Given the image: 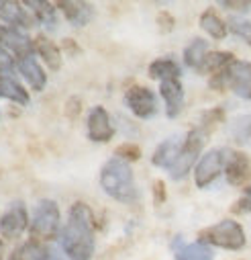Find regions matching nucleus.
I'll use <instances>...</instances> for the list:
<instances>
[{"instance_id": "f257e3e1", "label": "nucleus", "mask_w": 251, "mask_h": 260, "mask_svg": "<svg viewBox=\"0 0 251 260\" xmlns=\"http://www.w3.org/2000/svg\"><path fill=\"white\" fill-rule=\"evenodd\" d=\"M94 230L96 221L90 205L84 201H76L70 207L68 221L61 225L59 232V246L64 254L70 260H92L96 250Z\"/></svg>"}, {"instance_id": "f03ea898", "label": "nucleus", "mask_w": 251, "mask_h": 260, "mask_svg": "<svg viewBox=\"0 0 251 260\" xmlns=\"http://www.w3.org/2000/svg\"><path fill=\"white\" fill-rule=\"evenodd\" d=\"M100 186L108 197L120 203H133L139 197L131 164L118 158H110L100 168Z\"/></svg>"}, {"instance_id": "7ed1b4c3", "label": "nucleus", "mask_w": 251, "mask_h": 260, "mask_svg": "<svg viewBox=\"0 0 251 260\" xmlns=\"http://www.w3.org/2000/svg\"><path fill=\"white\" fill-rule=\"evenodd\" d=\"M61 232V213L53 199H41L35 207L31 225H29V240L45 242L59 238Z\"/></svg>"}, {"instance_id": "20e7f679", "label": "nucleus", "mask_w": 251, "mask_h": 260, "mask_svg": "<svg viewBox=\"0 0 251 260\" xmlns=\"http://www.w3.org/2000/svg\"><path fill=\"white\" fill-rule=\"evenodd\" d=\"M208 86L215 90H233L237 96L251 101V63L235 59L223 72L211 76Z\"/></svg>"}, {"instance_id": "39448f33", "label": "nucleus", "mask_w": 251, "mask_h": 260, "mask_svg": "<svg viewBox=\"0 0 251 260\" xmlns=\"http://www.w3.org/2000/svg\"><path fill=\"white\" fill-rule=\"evenodd\" d=\"M198 242L206 246H217L223 250H241L245 248V230L235 219H223L217 225H211L202 232H198Z\"/></svg>"}, {"instance_id": "423d86ee", "label": "nucleus", "mask_w": 251, "mask_h": 260, "mask_svg": "<svg viewBox=\"0 0 251 260\" xmlns=\"http://www.w3.org/2000/svg\"><path fill=\"white\" fill-rule=\"evenodd\" d=\"M204 142H206V134H202L198 127L190 129L184 138V148L176 160V164L170 168V176L174 180H182L188 172L192 170V166L198 164L200 160V152L204 148Z\"/></svg>"}, {"instance_id": "0eeeda50", "label": "nucleus", "mask_w": 251, "mask_h": 260, "mask_svg": "<svg viewBox=\"0 0 251 260\" xmlns=\"http://www.w3.org/2000/svg\"><path fill=\"white\" fill-rule=\"evenodd\" d=\"M227 148H215L200 156L198 164L194 166V182L198 188L211 186L223 172H225Z\"/></svg>"}, {"instance_id": "6e6552de", "label": "nucleus", "mask_w": 251, "mask_h": 260, "mask_svg": "<svg viewBox=\"0 0 251 260\" xmlns=\"http://www.w3.org/2000/svg\"><path fill=\"white\" fill-rule=\"evenodd\" d=\"M86 129H88V140L94 144H108L116 134L112 119L102 105H96L88 111Z\"/></svg>"}, {"instance_id": "1a4fd4ad", "label": "nucleus", "mask_w": 251, "mask_h": 260, "mask_svg": "<svg viewBox=\"0 0 251 260\" xmlns=\"http://www.w3.org/2000/svg\"><path fill=\"white\" fill-rule=\"evenodd\" d=\"M124 105L129 107V111L139 117V119H151L157 113V99L155 92L147 86H131L124 92Z\"/></svg>"}, {"instance_id": "9d476101", "label": "nucleus", "mask_w": 251, "mask_h": 260, "mask_svg": "<svg viewBox=\"0 0 251 260\" xmlns=\"http://www.w3.org/2000/svg\"><path fill=\"white\" fill-rule=\"evenodd\" d=\"M31 225L25 203H13L11 209L0 217V234L7 240H19Z\"/></svg>"}, {"instance_id": "9b49d317", "label": "nucleus", "mask_w": 251, "mask_h": 260, "mask_svg": "<svg viewBox=\"0 0 251 260\" xmlns=\"http://www.w3.org/2000/svg\"><path fill=\"white\" fill-rule=\"evenodd\" d=\"M0 21L7 27H17L23 31H29L35 27V17L25 9L23 3H15V0H0Z\"/></svg>"}, {"instance_id": "f8f14e48", "label": "nucleus", "mask_w": 251, "mask_h": 260, "mask_svg": "<svg viewBox=\"0 0 251 260\" xmlns=\"http://www.w3.org/2000/svg\"><path fill=\"white\" fill-rule=\"evenodd\" d=\"M251 174V166H249V158L237 150L227 148V160H225V176L229 180V184L233 186H241Z\"/></svg>"}, {"instance_id": "ddd939ff", "label": "nucleus", "mask_w": 251, "mask_h": 260, "mask_svg": "<svg viewBox=\"0 0 251 260\" xmlns=\"http://www.w3.org/2000/svg\"><path fill=\"white\" fill-rule=\"evenodd\" d=\"M55 7L64 13V17L76 27H86L92 19H94V7L90 3H80V0H59V3H55Z\"/></svg>"}, {"instance_id": "4468645a", "label": "nucleus", "mask_w": 251, "mask_h": 260, "mask_svg": "<svg viewBox=\"0 0 251 260\" xmlns=\"http://www.w3.org/2000/svg\"><path fill=\"white\" fill-rule=\"evenodd\" d=\"M159 94L165 103V115L176 119L184 109V86L180 80H163L159 82Z\"/></svg>"}, {"instance_id": "2eb2a0df", "label": "nucleus", "mask_w": 251, "mask_h": 260, "mask_svg": "<svg viewBox=\"0 0 251 260\" xmlns=\"http://www.w3.org/2000/svg\"><path fill=\"white\" fill-rule=\"evenodd\" d=\"M182 148H184V138H180V136H174V138L161 142V144L155 148L153 156H151V164L157 166V168L170 170V168L176 164V160H178Z\"/></svg>"}, {"instance_id": "dca6fc26", "label": "nucleus", "mask_w": 251, "mask_h": 260, "mask_svg": "<svg viewBox=\"0 0 251 260\" xmlns=\"http://www.w3.org/2000/svg\"><path fill=\"white\" fill-rule=\"evenodd\" d=\"M3 47H7L17 59L35 55V39H31L27 35V31L17 29V27H9V35H7Z\"/></svg>"}, {"instance_id": "f3484780", "label": "nucleus", "mask_w": 251, "mask_h": 260, "mask_svg": "<svg viewBox=\"0 0 251 260\" xmlns=\"http://www.w3.org/2000/svg\"><path fill=\"white\" fill-rule=\"evenodd\" d=\"M19 74L29 82V86L37 92H41L47 84V76H45V70L41 68V63L37 61L35 55H29V57H23L19 59Z\"/></svg>"}, {"instance_id": "a211bd4d", "label": "nucleus", "mask_w": 251, "mask_h": 260, "mask_svg": "<svg viewBox=\"0 0 251 260\" xmlns=\"http://www.w3.org/2000/svg\"><path fill=\"white\" fill-rule=\"evenodd\" d=\"M23 5L33 11V17L41 27H45L47 31L57 29V7L55 5L45 3V0H25Z\"/></svg>"}, {"instance_id": "6ab92c4d", "label": "nucleus", "mask_w": 251, "mask_h": 260, "mask_svg": "<svg viewBox=\"0 0 251 260\" xmlns=\"http://www.w3.org/2000/svg\"><path fill=\"white\" fill-rule=\"evenodd\" d=\"M35 53L45 61V66L53 72H57L61 68V47L57 43H53L51 39H47L45 35H37L35 37Z\"/></svg>"}, {"instance_id": "aec40b11", "label": "nucleus", "mask_w": 251, "mask_h": 260, "mask_svg": "<svg viewBox=\"0 0 251 260\" xmlns=\"http://www.w3.org/2000/svg\"><path fill=\"white\" fill-rule=\"evenodd\" d=\"M19 250H21L25 260H66L64 256L59 254L57 248H53L51 244H45V242L29 240Z\"/></svg>"}, {"instance_id": "412c9836", "label": "nucleus", "mask_w": 251, "mask_h": 260, "mask_svg": "<svg viewBox=\"0 0 251 260\" xmlns=\"http://www.w3.org/2000/svg\"><path fill=\"white\" fill-rule=\"evenodd\" d=\"M176 248V260H213V248L202 244V242H192V244H182L180 238L178 242H174Z\"/></svg>"}, {"instance_id": "4be33fe9", "label": "nucleus", "mask_w": 251, "mask_h": 260, "mask_svg": "<svg viewBox=\"0 0 251 260\" xmlns=\"http://www.w3.org/2000/svg\"><path fill=\"white\" fill-rule=\"evenodd\" d=\"M149 78L153 80H180L182 76V68L178 66V63L172 59V57H157L149 63Z\"/></svg>"}, {"instance_id": "5701e85b", "label": "nucleus", "mask_w": 251, "mask_h": 260, "mask_svg": "<svg viewBox=\"0 0 251 260\" xmlns=\"http://www.w3.org/2000/svg\"><path fill=\"white\" fill-rule=\"evenodd\" d=\"M208 53H211L208 51V43L204 39L196 37V39H192L190 43H188V47L184 49V63L188 68H192V70L198 72L202 68V63H204Z\"/></svg>"}, {"instance_id": "b1692460", "label": "nucleus", "mask_w": 251, "mask_h": 260, "mask_svg": "<svg viewBox=\"0 0 251 260\" xmlns=\"http://www.w3.org/2000/svg\"><path fill=\"white\" fill-rule=\"evenodd\" d=\"M0 99L13 101L21 107H27L31 101L29 92L23 88V84L17 78H5V76H0Z\"/></svg>"}, {"instance_id": "393cba45", "label": "nucleus", "mask_w": 251, "mask_h": 260, "mask_svg": "<svg viewBox=\"0 0 251 260\" xmlns=\"http://www.w3.org/2000/svg\"><path fill=\"white\" fill-rule=\"evenodd\" d=\"M229 136L239 146L251 144V115H237L229 123Z\"/></svg>"}, {"instance_id": "a878e982", "label": "nucleus", "mask_w": 251, "mask_h": 260, "mask_svg": "<svg viewBox=\"0 0 251 260\" xmlns=\"http://www.w3.org/2000/svg\"><path fill=\"white\" fill-rule=\"evenodd\" d=\"M233 61H235V55L231 51H211L198 72L208 74V76H215V74L223 72L227 66H231Z\"/></svg>"}, {"instance_id": "bb28decb", "label": "nucleus", "mask_w": 251, "mask_h": 260, "mask_svg": "<svg viewBox=\"0 0 251 260\" xmlns=\"http://www.w3.org/2000/svg\"><path fill=\"white\" fill-rule=\"evenodd\" d=\"M200 27H202L213 39H223V37H227V33H229V25H227L215 11H211V9L200 15Z\"/></svg>"}, {"instance_id": "cd10ccee", "label": "nucleus", "mask_w": 251, "mask_h": 260, "mask_svg": "<svg viewBox=\"0 0 251 260\" xmlns=\"http://www.w3.org/2000/svg\"><path fill=\"white\" fill-rule=\"evenodd\" d=\"M225 121V109H221V107H215V109H208L206 113H202V117H200V123H198V129L202 134H206V136H211L215 129L221 125Z\"/></svg>"}, {"instance_id": "c85d7f7f", "label": "nucleus", "mask_w": 251, "mask_h": 260, "mask_svg": "<svg viewBox=\"0 0 251 260\" xmlns=\"http://www.w3.org/2000/svg\"><path fill=\"white\" fill-rule=\"evenodd\" d=\"M17 72H19V59L7 47L0 45V76L17 78Z\"/></svg>"}, {"instance_id": "c756f323", "label": "nucleus", "mask_w": 251, "mask_h": 260, "mask_svg": "<svg viewBox=\"0 0 251 260\" xmlns=\"http://www.w3.org/2000/svg\"><path fill=\"white\" fill-rule=\"evenodd\" d=\"M114 158L124 160V162H137L141 160V148L133 142H124L114 150Z\"/></svg>"}, {"instance_id": "7c9ffc66", "label": "nucleus", "mask_w": 251, "mask_h": 260, "mask_svg": "<svg viewBox=\"0 0 251 260\" xmlns=\"http://www.w3.org/2000/svg\"><path fill=\"white\" fill-rule=\"evenodd\" d=\"M229 31L237 37H241L249 47H251V21H245V19H231L229 21Z\"/></svg>"}, {"instance_id": "2f4dec72", "label": "nucleus", "mask_w": 251, "mask_h": 260, "mask_svg": "<svg viewBox=\"0 0 251 260\" xmlns=\"http://www.w3.org/2000/svg\"><path fill=\"white\" fill-rule=\"evenodd\" d=\"M231 211H233V213H251V186L245 188L243 197L233 205Z\"/></svg>"}, {"instance_id": "473e14b6", "label": "nucleus", "mask_w": 251, "mask_h": 260, "mask_svg": "<svg viewBox=\"0 0 251 260\" xmlns=\"http://www.w3.org/2000/svg\"><path fill=\"white\" fill-rule=\"evenodd\" d=\"M221 7L227 11H233V13H247L251 3H247V0H223Z\"/></svg>"}, {"instance_id": "72a5a7b5", "label": "nucleus", "mask_w": 251, "mask_h": 260, "mask_svg": "<svg viewBox=\"0 0 251 260\" xmlns=\"http://www.w3.org/2000/svg\"><path fill=\"white\" fill-rule=\"evenodd\" d=\"M80 113H82V99L80 96H70L66 101V115L70 119H76Z\"/></svg>"}, {"instance_id": "f704fd0d", "label": "nucleus", "mask_w": 251, "mask_h": 260, "mask_svg": "<svg viewBox=\"0 0 251 260\" xmlns=\"http://www.w3.org/2000/svg\"><path fill=\"white\" fill-rule=\"evenodd\" d=\"M165 199H168L165 182H163V180H155V182H153V203H155V205H163Z\"/></svg>"}, {"instance_id": "c9c22d12", "label": "nucleus", "mask_w": 251, "mask_h": 260, "mask_svg": "<svg viewBox=\"0 0 251 260\" xmlns=\"http://www.w3.org/2000/svg\"><path fill=\"white\" fill-rule=\"evenodd\" d=\"M61 53H68L70 57H74V55H80L82 53V47L74 41V39H70V37H66L64 41H61Z\"/></svg>"}, {"instance_id": "e433bc0d", "label": "nucleus", "mask_w": 251, "mask_h": 260, "mask_svg": "<svg viewBox=\"0 0 251 260\" xmlns=\"http://www.w3.org/2000/svg\"><path fill=\"white\" fill-rule=\"evenodd\" d=\"M157 25H159V29H161L163 33H170V31L174 29L176 21H174V17H172L168 11H161V13L157 15Z\"/></svg>"}, {"instance_id": "4c0bfd02", "label": "nucleus", "mask_w": 251, "mask_h": 260, "mask_svg": "<svg viewBox=\"0 0 251 260\" xmlns=\"http://www.w3.org/2000/svg\"><path fill=\"white\" fill-rule=\"evenodd\" d=\"M9 35V27H5L3 23H0V45H5V39Z\"/></svg>"}, {"instance_id": "58836bf2", "label": "nucleus", "mask_w": 251, "mask_h": 260, "mask_svg": "<svg viewBox=\"0 0 251 260\" xmlns=\"http://www.w3.org/2000/svg\"><path fill=\"white\" fill-rule=\"evenodd\" d=\"M0 260H5V242L0 240Z\"/></svg>"}]
</instances>
